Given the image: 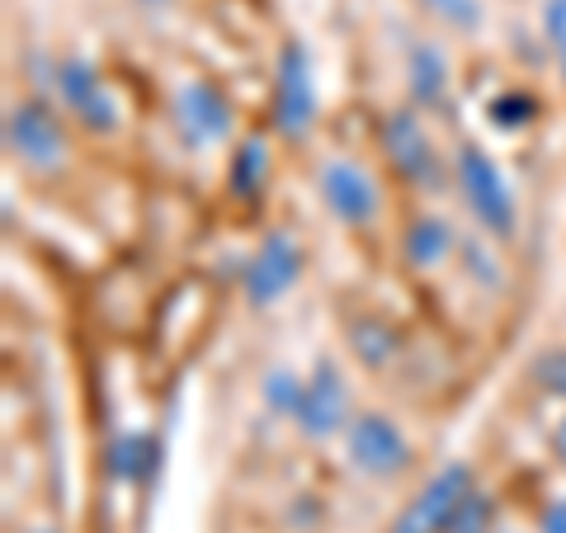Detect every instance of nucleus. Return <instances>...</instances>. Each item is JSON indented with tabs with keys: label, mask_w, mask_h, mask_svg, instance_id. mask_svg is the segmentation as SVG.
<instances>
[{
	"label": "nucleus",
	"mask_w": 566,
	"mask_h": 533,
	"mask_svg": "<svg viewBox=\"0 0 566 533\" xmlns=\"http://www.w3.org/2000/svg\"><path fill=\"white\" fill-rule=\"evenodd\" d=\"M345 458L364 477H392L411 463V443H406V435L382 411H364L345 430Z\"/></svg>",
	"instance_id": "nucleus-3"
},
{
	"label": "nucleus",
	"mask_w": 566,
	"mask_h": 533,
	"mask_svg": "<svg viewBox=\"0 0 566 533\" xmlns=\"http://www.w3.org/2000/svg\"><path fill=\"white\" fill-rule=\"evenodd\" d=\"M382 151L397 166L401 180H411L420 189H439V161L430 147V133L411 109H392L382 118Z\"/></svg>",
	"instance_id": "nucleus-8"
},
{
	"label": "nucleus",
	"mask_w": 566,
	"mask_h": 533,
	"mask_svg": "<svg viewBox=\"0 0 566 533\" xmlns=\"http://www.w3.org/2000/svg\"><path fill=\"white\" fill-rule=\"evenodd\" d=\"M543 29H547V39H553V48H566V0H547Z\"/></svg>",
	"instance_id": "nucleus-21"
},
{
	"label": "nucleus",
	"mask_w": 566,
	"mask_h": 533,
	"mask_svg": "<svg viewBox=\"0 0 566 533\" xmlns=\"http://www.w3.org/2000/svg\"><path fill=\"white\" fill-rule=\"evenodd\" d=\"M322 199L345 227H368L382 208L374 175L354 161H326L322 166Z\"/></svg>",
	"instance_id": "nucleus-9"
},
{
	"label": "nucleus",
	"mask_w": 566,
	"mask_h": 533,
	"mask_svg": "<svg viewBox=\"0 0 566 533\" xmlns=\"http://www.w3.org/2000/svg\"><path fill=\"white\" fill-rule=\"evenodd\" d=\"M6 142H10V151L33 170H52L66 151V133H62L57 114H52L48 104H33V100L14 104V109L6 114Z\"/></svg>",
	"instance_id": "nucleus-5"
},
{
	"label": "nucleus",
	"mask_w": 566,
	"mask_h": 533,
	"mask_svg": "<svg viewBox=\"0 0 566 533\" xmlns=\"http://www.w3.org/2000/svg\"><path fill=\"white\" fill-rule=\"evenodd\" d=\"M453 180H458V189H463L468 212L486 227V237L510 241V237L520 232L515 189H510L505 170L495 166L482 147H472V142H463V147L453 151Z\"/></svg>",
	"instance_id": "nucleus-1"
},
{
	"label": "nucleus",
	"mask_w": 566,
	"mask_h": 533,
	"mask_svg": "<svg viewBox=\"0 0 566 533\" xmlns=\"http://www.w3.org/2000/svg\"><path fill=\"white\" fill-rule=\"evenodd\" d=\"M472 487H476V482H472V472H468L463 463L439 468L430 482L416 491V501L397 514L392 533H449L453 514H458V505L468 501V491H472Z\"/></svg>",
	"instance_id": "nucleus-4"
},
{
	"label": "nucleus",
	"mask_w": 566,
	"mask_h": 533,
	"mask_svg": "<svg viewBox=\"0 0 566 533\" xmlns=\"http://www.w3.org/2000/svg\"><path fill=\"white\" fill-rule=\"evenodd\" d=\"M538 533H566V501H553V505L543 510Z\"/></svg>",
	"instance_id": "nucleus-22"
},
{
	"label": "nucleus",
	"mask_w": 566,
	"mask_h": 533,
	"mask_svg": "<svg viewBox=\"0 0 566 533\" xmlns=\"http://www.w3.org/2000/svg\"><path fill=\"white\" fill-rule=\"evenodd\" d=\"M424 10H434L453 29H476L482 24V6L476 0H424Z\"/></svg>",
	"instance_id": "nucleus-17"
},
{
	"label": "nucleus",
	"mask_w": 566,
	"mask_h": 533,
	"mask_svg": "<svg viewBox=\"0 0 566 533\" xmlns=\"http://www.w3.org/2000/svg\"><path fill=\"white\" fill-rule=\"evenodd\" d=\"M274 133L279 137H307L312 118H316V85H312V58L303 43H283L279 48V62H274Z\"/></svg>",
	"instance_id": "nucleus-2"
},
{
	"label": "nucleus",
	"mask_w": 566,
	"mask_h": 533,
	"mask_svg": "<svg viewBox=\"0 0 566 533\" xmlns=\"http://www.w3.org/2000/svg\"><path fill=\"white\" fill-rule=\"evenodd\" d=\"M528 118H534V100H524V95H501L491 104V123H495V128H524Z\"/></svg>",
	"instance_id": "nucleus-18"
},
{
	"label": "nucleus",
	"mask_w": 566,
	"mask_h": 533,
	"mask_svg": "<svg viewBox=\"0 0 566 533\" xmlns=\"http://www.w3.org/2000/svg\"><path fill=\"white\" fill-rule=\"evenodd\" d=\"M297 274H303V251H297V241L289 232H270L255 245V255L245 260L241 283H245V297H251L255 307H270V302H279L293 289Z\"/></svg>",
	"instance_id": "nucleus-6"
},
{
	"label": "nucleus",
	"mask_w": 566,
	"mask_h": 533,
	"mask_svg": "<svg viewBox=\"0 0 566 533\" xmlns=\"http://www.w3.org/2000/svg\"><path fill=\"white\" fill-rule=\"evenodd\" d=\"M553 449H557V458H562V463H566V416H562V425H557V430H553Z\"/></svg>",
	"instance_id": "nucleus-23"
},
{
	"label": "nucleus",
	"mask_w": 566,
	"mask_h": 533,
	"mask_svg": "<svg viewBox=\"0 0 566 533\" xmlns=\"http://www.w3.org/2000/svg\"><path fill=\"white\" fill-rule=\"evenodd\" d=\"M147 458H151V439H123L118 443V472L123 477H142V463H147Z\"/></svg>",
	"instance_id": "nucleus-19"
},
{
	"label": "nucleus",
	"mask_w": 566,
	"mask_h": 533,
	"mask_svg": "<svg viewBox=\"0 0 566 533\" xmlns=\"http://www.w3.org/2000/svg\"><path fill=\"white\" fill-rule=\"evenodd\" d=\"M175 123H180L189 147H218V142H227V133H232V104H227L218 85L193 81L175 95Z\"/></svg>",
	"instance_id": "nucleus-11"
},
{
	"label": "nucleus",
	"mask_w": 566,
	"mask_h": 533,
	"mask_svg": "<svg viewBox=\"0 0 566 533\" xmlns=\"http://www.w3.org/2000/svg\"><path fill=\"white\" fill-rule=\"evenodd\" d=\"M557 52H562V71H566V48H557Z\"/></svg>",
	"instance_id": "nucleus-24"
},
{
	"label": "nucleus",
	"mask_w": 566,
	"mask_h": 533,
	"mask_svg": "<svg viewBox=\"0 0 566 533\" xmlns=\"http://www.w3.org/2000/svg\"><path fill=\"white\" fill-rule=\"evenodd\" d=\"M449 251H453V227L444 218H416L411 227H406V260H411L416 270L444 264Z\"/></svg>",
	"instance_id": "nucleus-13"
},
{
	"label": "nucleus",
	"mask_w": 566,
	"mask_h": 533,
	"mask_svg": "<svg viewBox=\"0 0 566 533\" xmlns=\"http://www.w3.org/2000/svg\"><path fill=\"white\" fill-rule=\"evenodd\" d=\"M293 420L307 439H331V435L349 430V387L331 359H316L312 378L303 387V406H297Z\"/></svg>",
	"instance_id": "nucleus-7"
},
{
	"label": "nucleus",
	"mask_w": 566,
	"mask_h": 533,
	"mask_svg": "<svg viewBox=\"0 0 566 533\" xmlns=\"http://www.w3.org/2000/svg\"><path fill=\"white\" fill-rule=\"evenodd\" d=\"M303 378H297L293 368H270V378H264V406H270L274 416H297V406H303Z\"/></svg>",
	"instance_id": "nucleus-15"
},
{
	"label": "nucleus",
	"mask_w": 566,
	"mask_h": 533,
	"mask_svg": "<svg viewBox=\"0 0 566 533\" xmlns=\"http://www.w3.org/2000/svg\"><path fill=\"white\" fill-rule=\"evenodd\" d=\"M264 170H270V151H264L260 137H251V142H245V147L232 156V189H237V194H260Z\"/></svg>",
	"instance_id": "nucleus-14"
},
{
	"label": "nucleus",
	"mask_w": 566,
	"mask_h": 533,
	"mask_svg": "<svg viewBox=\"0 0 566 533\" xmlns=\"http://www.w3.org/2000/svg\"><path fill=\"white\" fill-rule=\"evenodd\" d=\"M491 524H495V501L472 487V491H468V501L458 505L449 533H491Z\"/></svg>",
	"instance_id": "nucleus-16"
},
{
	"label": "nucleus",
	"mask_w": 566,
	"mask_h": 533,
	"mask_svg": "<svg viewBox=\"0 0 566 533\" xmlns=\"http://www.w3.org/2000/svg\"><path fill=\"white\" fill-rule=\"evenodd\" d=\"M406 76H411V95L420 104H444L449 95V62H444V52H439L434 43H416L411 48V62H406Z\"/></svg>",
	"instance_id": "nucleus-12"
},
{
	"label": "nucleus",
	"mask_w": 566,
	"mask_h": 533,
	"mask_svg": "<svg viewBox=\"0 0 566 533\" xmlns=\"http://www.w3.org/2000/svg\"><path fill=\"white\" fill-rule=\"evenodd\" d=\"M57 91H62V104L91 133H114L118 128V100L109 95V85H104V76L91 62H62Z\"/></svg>",
	"instance_id": "nucleus-10"
},
{
	"label": "nucleus",
	"mask_w": 566,
	"mask_h": 533,
	"mask_svg": "<svg viewBox=\"0 0 566 533\" xmlns=\"http://www.w3.org/2000/svg\"><path fill=\"white\" fill-rule=\"evenodd\" d=\"M538 383L547 387V393L566 397V354H547V359L538 364Z\"/></svg>",
	"instance_id": "nucleus-20"
}]
</instances>
